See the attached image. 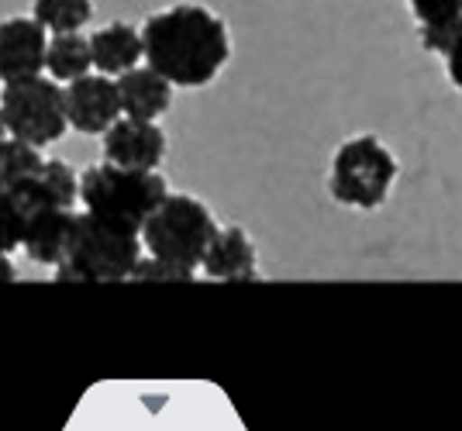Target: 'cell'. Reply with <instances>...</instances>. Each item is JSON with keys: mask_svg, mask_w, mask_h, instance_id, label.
I'll return each mask as SVG.
<instances>
[{"mask_svg": "<svg viewBox=\"0 0 462 431\" xmlns=\"http://www.w3.org/2000/svg\"><path fill=\"white\" fill-rule=\"evenodd\" d=\"M145 62L180 90H200L221 77L231 60L228 24L204 4H173L142 24Z\"/></svg>", "mask_w": 462, "mask_h": 431, "instance_id": "obj_1", "label": "cell"}, {"mask_svg": "<svg viewBox=\"0 0 462 431\" xmlns=\"http://www.w3.org/2000/svg\"><path fill=\"white\" fill-rule=\"evenodd\" d=\"M142 232L111 217L83 211L66 262L56 266V283H121L132 280L142 259Z\"/></svg>", "mask_w": 462, "mask_h": 431, "instance_id": "obj_2", "label": "cell"}, {"mask_svg": "<svg viewBox=\"0 0 462 431\" xmlns=\"http://www.w3.org/2000/svg\"><path fill=\"white\" fill-rule=\"evenodd\" d=\"M166 197L170 187L159 177V170H128L104 159L100 166L79 173V204L94 215L111 217L138 232Z\"/></svg>", "mask_w": 462, "mask_h": 431, "instance_id": "obj_3", "label": "cell"}, {"mask_svg": "<svg viewBox=\"0 0 462 431\" xmlns=\"http://www.w3.org/2000/svg\"><path fill=\"white\" fill-rule=\"evenodd\" d=\"M397 173L401 166L386 142L376 135H352L331 156L328 194L356 211H376L386 204Z\"/></svg>", "mask_w": 462, "mask_h": 431, "instance_id": "obj_4", "label": "cell"}, {"mask_svg": "<svg viewBox=\"0 0 462 431\" xmlns=\"http://www.w3.org/2000/svg\"><path fill=\"white\" fill-rule=\"evenodd\" d=\"M0 121H4V132H7V135L24 138V142H32V145H39V149H49V145H56L66 132H73L66 90H62L59 79L49 77V73L4 79Z\"/></svg>", "mask_w": 462, "mask_h": 431, "instance_id": "obj_5", "label": "cell"}, {"mask_svg": "<svg viewBox=\"0 0 462 431\" xmlns=\"http://www.w3.org/2000/svg\"><path fill=\"white\" fill-rule=\"evenodd\" d=\"M217 235V221L204 200L190 194H170L152 217L142 225V242L152 255L173 259L197 270Z\"/></svg>", "mask_w": 462, "mask_h": 431, "instance_id": "obj_6", "label": "cell"}, {"mask_svg": "<svg viewBox=\"0 0 462 431\" xmlns=\"http://www.w3.org/2000/svg\"><path fill=\"white\" fill-rule=\"evenodd\" d=\"M66 104H69V124L79 135H104L117 118H125L117 77H107L100 69L66 83Z\"/></svg>", "mask_w": 462, "mask_h": 431, "instance_id": "obj_7", "label": "cell"}, {"mask_svg": "<svg viewBox=\"0 0 462 431\" xmlns=\"http://www.w3.org/2000/svg\"><path fill=\"white\" fill-rule=\"evenodd\" d=\"M49 28L35 14H14L0 24V77L21 79L45 73L49 62Z\"/></svg>", "mask_w": 462, "mask_h": 431, "instance_id": "obj_8", "label": "cell"}, {"mask_svg": "<svg viewBox=\"0 0 462 431\" xmlns=\"http://www.w3.org/2000/svg\"><path fill=\"white\" fill-rule=\"evenodd\" d=\"M104 159L115 166L128 170H159V162L166 156V132L155 121L142 118H117L104 132Z\"/></svg>", "mask_w": 462, "mask_h": 431, "instance_id": "obj_9", "label": "cell"}, {"mask_svg": "<svg viewBox=\"0 0 462 431\" xmlns=\"http://www.w3.org/2000/svg\"><path fill=\"white\" fill-rule=\"evenodd\" d=\"M4 197L21 204L28 215L42 207H73L79 200V177L66 159H45L39 173L4 183Z\"/></svg>", "mask_w": 462, "mask_h": 431, "instance_id": "obj_10", "label": "cell"}, {"mask_svg": "<svg viewBox=\"0 0 462 431\" xmlns=\"http://www.w3.org/2000/svg\"><path fill=\"white\" fill-rule=\"evenodd\" d=\"M77 221L79 215L73 207H42V211H32L28 228H24V242H21L24 255L32 262H39V266L66 262L73 235H77Z\"/></svg>", "mask_w": 462, "mask_h": 431, "instance_id": "obj_11", "label": "cell"}, {"mask_svg": "<svg viewBox=\"0 0 462 431\" xmlns=\"http://www.w3.org/2000/svg\"><path fill=\"white\" fill-rule=\"evenodd\" d=\"M117 87H121V104H125V115L128 118L159 121L173 107L176 83L170 77H162L149 62L128 69V73H121Z\"/></svg>", "mask_w": 462, "mask_h": 431, "instance_id": "obj_12", "label": "cell"}, {"mask_svg": "<svg viewBox=\"0 0 462 431\" xmlns=\"http://www.w3.org/2000/svg\"><path fill=\"white\" fill-rule=\"evenodd\" d=\"M200 270L211 280L245 283V280H259V255H255V245L249 242V235L238 225H228V228H217Z\"/></svg>", "mask_w": 462, "mask_h": 431, "instance_id": "obj_13", "label": "cell"}, {"mask_svg": "<svg viewBox=\"0 0 462 431\" xmlns=\"http://www.w3.org/2000/svg\"><path fill=\"white\" fill-rule=\"evenodd\" d=\"M90 45H94V66L107 77H121L145 60V35L128 21H107L90 35Z\"/></svg>", "mask_w": 462, "mask_h": 431, "instance_id": "obj_14", "label": "cell"}, {"mask_svg": "<svg viewBox=\"0 0 462 431\" xmlns=\"http://www.w3.org/2000/svg\"><path fill=\"white\" fill-rule=\"evenodd\" d=\"M94 45L90 39H83L79 32H59L49 41V62L45 73L56 77L59 83H73V79L94 73Z\"/></svg>", "mask_w": 462, "mask_h": 431, "instance_id": "obj_15", "label": "cell"}, {"mask_svg": "<svg viewBox=\"0 0 462 431\" xmlns=\"http://www.w3.org/2000/svg\"><path fill=\"white\" fill-rule=\"evenodd\" d=\"M32 14L52 32H79L87 21L94 18V0H35Z\"/></svg>", "mask_w": 462, "mask_h": 431, "instance_id": "obj_16", "label": "cell"}, {"mask_svg": "<svg viewBox=\"0 0 462 431\" xmlns=\"http://www.w3.org/2000/svg\"><path fill=\"white\" fill-rule=\"evenodd\" d=\"M42 166H45V156L39 152V145H32V142L14 135L4 138V145H0V173H4V183L32 177V173H39Z\"/></svg>", "mask_w": 462, "mask_h": 431, "instance_id": "obj_17", "label": "cell"}, {"mask_svg": "<svg viewBox=\"0 0 462 431\" xmlns=\"http://www.w3.org/2000/svg\"><path fill=\"white\" fill-rule=\"evenodd\" d=\"M132 280H145V283H190V280H197V270L149 252L145 259H138Z\"/></svg>", "mask_w": 462, "mask_h": 431, "instance_id": "obj_18", "label": "cell"}, {"mask_svg": "<svg viewBox=\"0 0 462 431\" xmlns=\"http://www.w3.org/2000/svg\"><path fill=\"white\" fill-rule=\"evenodd\" d=\"M28 211L14 204L11 197H4L0 200V245H4V252H18L21 242H24V228H28Z\"/></svg>", "mask_w": 462, "mask_h": 431, "instance_id": "obj_19", "label": "cell"}, {"mask_svg": "<svg viewBox=\"0 0 462 431\" xmlns=\"http://www.w3.org/2000/svg\"><path fill=\"white\" fill-rule=\"evenodd\" d=\"M462 41V14L448 21H435V24H421V45L435 56H448Z\"/></svg>", "mask_w": 462, "mask_h": 431, "instance_id": "obj_20", "label": "cell"}, {"mask_svg": "<svg viewBox=\"0 0 462 431\" xmlns=\"http://www.w3.org/2000/svg\"><path fill=\"white\" fill-rule=\"evenodd\" d=\"M411 14L418 24H435V21H448L462 14V0H407Z\"/></svg>", "mask_w": 462, "mask_h": 431, "instance_id": "obj_21", "label": "cell"}, {"mask_svg": "<svg viewBox=\"0 0 462 431\" xmlns=\"http://www.w3.org/2000/svg\"><path fill=\"white\" fill-rule=\"evenodd\" d=\"M445 73H448V79H452V87L462 94V41L445 56Z\"/></svg>", "mask_w": 462, "mask_h": 431, "instance_id": "obj_22", "label": "cell"}]
</instances>
